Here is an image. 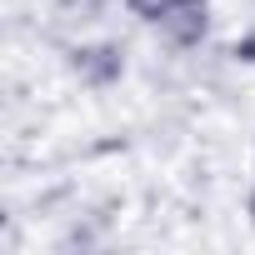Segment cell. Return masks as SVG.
<instances>
[{
  "mask_svg": "<svg viewBox=\"0 0 255 255\" xmlns=\"http://www.w3.org/2000/svg\"><path fill=\"white\" fill-rule=\"evenodd\" d=\"M125 5H130L135 15H145V20H155V15H160V10L170 5V0H125Z\"/></svg>",
  "mask_w": 255,
  "mask_h": 255,
  "instance_id": "obj_3",
  "label": "cell"
},
{
  "mask_svg": "<svg viewBox=\"0 0 255 255\" xmlns=\"http://www.w3.org/2000/svg\"><path fill=\"white\" fill-rule=\"evenodd\" d=\"M205 0H170V5L155 15V30L170 40V45H200V35H205Z\"/></svg>",
  "mask_w": 255,
  "mask_h": 255,
  "instance_id": "obj_1",
  "label": "cell"
},
{
  "mask_svg": "<svg viewBox=\"0 0 255 255\" xmlns=\"http://www.w3.org/2000/svg\"><path fill=\"white\" fill-rule=\"evenodd\" d=\"M250 220H255V195H250Z\"/></svg>",
  "mask_w": 255,
  "mask_h": 255,
  "instance_id": "obj_4",
  "label": "cell"
},
{
  "mask_svg": "<svg viewBox=\"0 0 255 255\" xmlns=\"http://www.w3.org/2000/svg\"><path fill=\"white\" fill-rule=\"evenodd\" d=\"M75 70L90 80V85H105L120 75V50L115 45H90V50H75Z\"/></svg>",
  "mask_w": 255,
  "mask_h": 255,
  "instance_id": "obj_2",
  "label": "cell"
}]
</instances>
